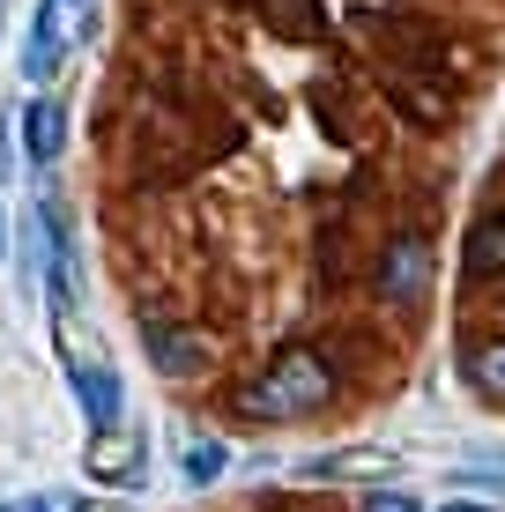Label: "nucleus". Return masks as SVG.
Listing matches in <instances>:
<instances>
[{
	"mask_svg": "<svg viewBox=\"0 0 505 512\" xmlns=\"http://www.w3.org/2000/svg\"><path fill=\"white\" fill-rule=\"evenodd\" d=\"M327 394H335V372H327L320 349H283V357L246 386V416L253 423H298V416H320Z\"/></svg>",
	"mask_w": 505,
	"mask_h": 512,
	"instance_id": "obj_1",
	"label": "nucleus"
},
{
	"mask_svg": "<svg viewBox=\"0 0 505 512\" xmlns=\"http://www.w3.org/2000/svg\"><path fill=\"white\" fill-rule=\"evenodd\" d=\"M90 15H97V0H38V15H30V45H23L30 75H38V82L60 75V60L90 38Z\"/></svg>",
	"mask_w": 505,
	"mask_h": 512,
	"instance_id": "obj_2",
	"label": "nucleus"
},
{
	"mask_svg": "<svg viewBox=\"0 0 505 512\" xmlns=\"http://www.w3.org/2000/svg\"><path fill=\"white\" fill-rule=\"evenodd\" d=\"M67 379H75V394H82L90 431H112L119 409H127V386H119V372H104V364H67Z\"/></svg>",
	"mask_w": 505,
	"mask_h": 512,
	"instance_id": "obj_3",
	"label": "nucleus"
},
{
	"mask_svg": "<svg viewBox=\"0 0 505 512\" xmlns=\"http://www.w3.org/2000/svg\"><path fill=\"white\" fill-rule=\"evenodd\" d=\"M424 268H431L424 238H394V245H387V260H379V297H394V305H409V297L424 290Z\"/></svg>",
	"mask_w": 505,
	"mask_h": 512,
	"instance_id": "obj_4",
	"label": "nucleus"
},
{
	"mask_svg": "<svg viewBox=\"0 0 505 512\" xmlns=\"http://www.w3.org/2000/svg\"><path fill=\"white\" fill-rule=\"evenodd\" d=\"M142 342H149L156 372H179V379H194L201 364H208V349H201L186 327H164V320H149V334H142Z\"/></svg>",
	"mask_w": 505,
	"mask_h": 512,
	"instance_id": "obj_5",
	"label": "nucleus"
},
{
	"mask_svg": "<svg viewBox=\"0 0 505 512\" xmlns=\"http://www.w3.org/2000/svg\"><path fill=\"white\" fill-rule=\"evenodd\" d=\"M60 141H67L60 97H30V112H23V149H30V164H52V156H60Z\"/></svg>",
	"mask_w": 505,
	"mask_h": 512,
	"instance_id": "obj_6",
	"label": "nucleus"
},
{
	"mask_svg": "<svg viewBox=\"0 0 505 512\" xmlns=\"http://www.w3.org/2000/svg\"><path fill=\"white\" fill-rule=\"evenodd\" d=\"M468 275H505V208H498V216H483L476 223V238H468Z\"/></svg>",
	"mask_w": 505,
	"mask_h": 512,
	"instance_id": "obj_7",
	"label": "nucleus"
},
{
	"mask_svg": "<svg viewBox=\"0 0 505 512\" xmlns=\"http://www.w3.org/2000/svg\"><path fill=\"white\" fill-rule=\"evenodd\" d=\"M468 379H476L483 394H498V401H505V342H483L476 357H468Z\"/></svg>",
	"mask_w": 505,
	"mask_h": 512,
	"instance_id": "obj_8",
	"label": "nucleus"
},
{
	"mask_svg": "<svg viewBox=\"0 0 505 512\" xmlns=\"http://www.w3.org/2000/svg\"><path fill=\"white\" fill-rule=\"evenodd\" d=\"M186 475H194V483H216L223 475V446L216 438H194V446H186Z\"/></svg>",
	"mask_w": 505,
	"mask_h": 512,
	"instance_id": "obj_9",
	"label": "nucleus"
},
{
	"mask_svg": "<svg viewBox=\"0 0 505 512\" xmlns=\"http://www.w3.org/2000/svg\"><path fill=\"white\" fill-rule=\"evenodd\" d=\"M357 512H424L416 498H402V490H372V498H364Z\"/></svg>",
	"mask_w": 505,
	"mask_h": 512,
	"instance_id": "obj_10",
	"label": "nucleus"
},
{
	"mask_svg": "<svg viewBox=\"0 0 505 512\" xmlns=\"http://www.w3.org/2000/svg\"><path fill=\"white\" fill-rule=\"evenodd\" d=\"M439 512H498V505H483V498H454V505H439Z\"/></svg>",
	"mask_w": 505,
	"mask_h": 512,
	"instance_id": "obj_11",
	"label": "nucleus"
},
{
	"mask_svg": "<svg viewBox=\"0 0 505 512\" xmlns=\"http://www.w3.org/2000/svg\"><path fill=\"white\" fill-rule=\"evenodd\" d=\"M0 512H52L45 498H15V505H0Z\"/></svg>",
	"mask_w": 505,
	"mask_h": 512,
	"instance_id": "obj_12",
	"label": "nucleus"
},
{
	"mask_svg": "<svg viewBox=\"0 0 505 512\" xmlns=\"http://www.w3.org/2000/svg\"><path fill=\"white\" fill-rule=\"evenodd\" d=\"M0 253H8V216H0Z\"/></svg>",
	"mask_w": 505,
	"mask_h": 512,
	"instance_id": "obj_13",
	"label": "nucleus"
}]
</instances>
